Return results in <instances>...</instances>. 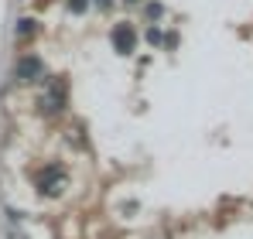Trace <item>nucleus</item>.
<instances>
[{
  "label": "nucleus",
  "mask_w": 253,
  "mask_h": 239,
  "mask_svg": "<svg viewBox=\"0 0 253 239\" xmlns=\"http://www.w3.org/2000/svg\"><path fill=\"white\" fill-rule=\"evenodd\" d=\"M31 31H35V21H31V17H24V21L17 24V38H28Z\"/></svg>",
  "instance_id": "obj_4"
},
{
  "label": "nucleus",
  "mask_w": 253,
  "mask_h": 239,
  "mask_svg": "<svg viewBox=\"0 0 253 239\" xmlns=\"http://www.w3.org/2000/svg\"><path fill=\"white\" fill-rule=\"evenodd\" d=\"M42 76H44L42 58H35V55H24V58L17 62V79H21V82H38Z\"/></svg>",
  "instance_id": "obj_1"
},
{
  "label": "nucleus",
  "mask_w": 253,
  "mask_h": 239,
  "mask_svg": "<svg viewBox=\"0 0 253 239\" xmlns=\"http://www.w3.org/2000/svg\"><path fill=\"white\" fill-rule=\"evenodd\" d=\"M133 44H137V31H133L130 24H117V28H113V48H117L120 55H130Z\"/></svg>",
  "instance_id": "obj_3"
},
{
  "label": "nucleus",
  "mask_w": 253,
  "mask_h": 239,
  "mask_svg": "<svg viewBox=\"0 0 253 239\" xmlns=\"http://www.w3.org/2000/svg\"><path fill=\"white\" fill-rule=\"evenodd\" d=\"M126 3H137V0H126Z\"/></svg>",
  "instance_id": "obj_7"
},
{
  "label": "nucleus",
  "mask_w": 253,
  "mask_h": 239,
  "mask_svg": "<svg viewBox=\"0 0 253 239\" xmlns=\"http://www.w3.org/2000/svg\"><path fill=\"white\" fill-rule=\"evenodd\" d=\"M58 185H62V167L58 164H48V167L38 171V188H42L44 195H55Z\"/></svg>",
  "instance_id": "obj_2"
},
{
  "label": "nucleus",
  "mask_w": 253,
  "mask_h": 239,
  "mask_svg": "<svg viewBox=\"0 0 253 239\" xmlns=\"http://www.w3.org/2000/svg\"><path fill=\"white\" fill-rule=\"evenodd\" d=\"M85 7H89V0H69V10L72 14H83Z\"/></svg>",
  "instance_id": "obj_5"
},
{
  "label": "nucleus",
  "mask_w": 253,
  "mask_h": 239,
  "mask_svg": "<svg viewBox=\"0 0 253 239\" xmlns=\"http://www.w3.org/2000/svg\"><path fill=\"white\" fill-rule=\"evenodd\" d=\"M161 10H165L161 3H147V17H161Z\"/></svg>",
  "instance_id": "obj_6"
}]
</instances>
